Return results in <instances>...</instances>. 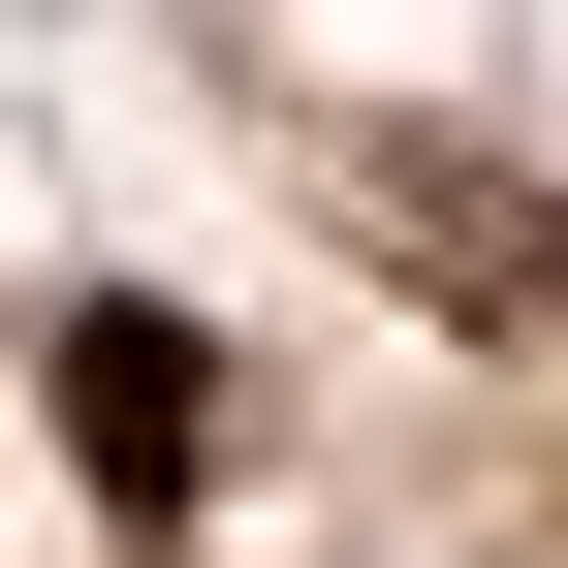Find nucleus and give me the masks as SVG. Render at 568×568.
<instances>
[{
    "label": "nucleus",
    "instance_id": "f257e3e1",
    "mask_svg": "<svg viewBox=\"0 0 568 568\" xmlns=\"http://www.w3.org/2000/svg\"><path fill=\"white\" fill-rule=\"evenodd\" d=\"M32 410H63V474H95L126 537H190V474H222V347H190L159 284H63V347H32Z\"/></svg>",
    "mask_w": 568,
    "mask_h": 568
},
{
    "label": "nucleus",
    "instance_id": "f03ea898",
    "mask_svg": "<svg viewBox=\"0 0 568 568\" xmlns=\"http://www.w3.org/2000/svg\"><path fill=\"white\" fill-rule=\"evenodd\" d=\"M316 190L379 222V284H443V316H568V222L506 159H410V126H316Z\"/></svg>",
    "mask_w": 568,
    "mask_h": 568
}]
</instances>
